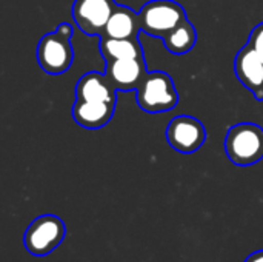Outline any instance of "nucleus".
I'll return each instance as SVG.
<instances>
[{
    "label": "nucleus",
    "instance_id": "nucleus-6",
    "mask_svg": "<svg viewBox=\"0 0 263 262\" xmlns=\"http://www.w3.org/2000/svg\"><path fill=\"white\" fill-rule=\"evenodd\" d=\"M166 141L176 151L191 154L205 144L206 130L197 117L177 116L166 127Z\"/></svg>",
    "mask_w": 263,
    "mask_h": 262
},
{
    "label": "nucleus",
    "instance_id": "nucleus-14",
    "mask_svg": "<svg viewBox=\"0 0 263 262\" xmlns=\"http://www.w3.org/2000/svg\"><path fill=\"white\" fill-rule=\"evenodd\" d=\"M100 53L108 60H117V59H133L143 56L142 43L137 39H111V37H100L99 42Z\"/></svg>",
    "mask_w": 263,
    "mask_h": 262
},
{
    "label": "nucleus",
    "instance_id": "nucleus-13",
    "mask_svg": "<svg viewBox=\"0 0 263 262\" xmlns=\"http://www.w3.org/2000/svg\"><path fill=\"white\" fill-rule=\"evenodd\" d=\"M162 40L168 53L174 56H183L194 48L197 42V32L193 23L188 19H183L176 28L166 32Z\"/></svg>",
    "mask_w": 263,
    "mask_h": 262
},
{
    "label": "nucleus",
    "instance_id": "nucleus-10",
    "mask_svg": "<svg viewBox=\"0 0 263 262\" xmlns=\"http://www.w3.org/2000/svg\"><path fill=\"white\" fill-rule=\"evenodd\" d=\"M76 100L117 103V90L109 83L105 73L89 71L76 85Z\"/></svg>",
    "mask_w": 263,
    "mask_h": 262
},
{
    "label": "nucleus",
    "instance_id": "nucleus-3",
    "mask_svg": "<svg viewBox=\"0 0 263 262\" xmlns=\"http://www.w3.org/2000/svg\"><path fill=\"white\" fill-rule=\"evenodd\" d=\"M142 32L162 39L186 19L185 8L176 0H149L139 11Z\"/></svg>",
    "mask_w": 263,
    "mask_h": 262
},
{
    "label": "nucleus",
    "instance_id": "nucleus-9",
    "mask_svg": "<svg viewBox=\"0 0 263 262\" xmlns=\"http://www.w3.org/2000/svg\"><path fill=\"white\" fill-rule=\"evenodd\" d=\"M234 71L240 83L253 93L256 100L263 102V62L250 43L243 45L237 53Z\"/></svg>",
    "mask_w": 263,
    "mask_h": 262
},
{
    "label": "nucleus",
    "instance_id": "nucleus-16",
    "mask_svg": "<svg viewBox=\"0 0 263 262\" xmlns=\"http://www.w3.org/2000/svg\"><path fill=\"white\" fill-rule=\"evenodd\" d=\"M245 262H263V250L254 252L253 255H250Z\"/></svg>",
    "mask_w": 263,
    "mask_h": 262
},
{
    "label": "nucleus",
    "instance_id": "nucleus-12",
    "mask_svg": "<svg viewBox=\"0 0 263 262\" xmlns=\"http://www.w3.org/2000/svg\"><path fill=\"white\" fill-rule=\"evenodd\" d=\"M140 32H142V28H140L139 12H136L129 6L117 5L105 26L102 37L137 39Z\"/></svg>",
    "mask_w": 263,
    "mask_h": 262
},
{
    "label": "nucleus",
    "instance_id": "nucleus-5",
    "mask_svg": "<svg viewBox=\"0 0 263 262\" xmlns=\"http://www.w3.org/2000/svg\"><path fill=\"white\" fill-rule=\"evenodd\" d=\"M35 56L40 68L45 73L54 76L66 73L74 60L71 37L60 34L57 29L54 32L45 34L37 45Z\"/></svg>",
    "mask_w": 263,
    "mask_h": 262
},
{
    "label": "nucleus",
    "instance_id": "nucleus-8",
    "mask_svg": "<svg viewBox=\"0 0 263 262\" xmlns=\"http://www.w3.org/2000/svg\"><path fill=\"white\" fill-rule=\"evenodd\" d=\"M146 73L145 56L108 60L105 66V76L117 91H137Z\"/></svg>",
    "mask_w": 263,
    "mask_h": 262
},
{
    "label": "nucleus",
    "instance_id": "nucleus-2",
    "mask_svg": "<svg viewBox=\"0 0 263 262\" xmlns=\"http://www.w3.org/2000/svg\"><path fill=\"white\" fill-rule=\"evenodd\" d=\"M177 103L179 93L171 76L165 71H148L137 88V105L149 114H159Z\"/></svg>",
    "mask_w": 263,
    "mask_h": 262
},
{
    "label": "nucleus",
    "instance_id": "nucleus-11",
    "mask_svg": "<svg viewBox=\"0 0 263 262\" xmlns=\"http://www.w3.org/2000/svg\"><path fill=\"white\" fill-rule=\"evenodd\" d=\"M116 111V103L76 100L71 110L74 120L86 130H99L108 125Z\"/></svg>",
    "mask_w": 263,
    "mask_h": 262
},
{
    "label": "nucleus",
    "instance_id": "nucleus-7",
    "mask_svg": "<svg viewBox=\"0 0 263 262\" xmlns=\"http://www.w3.org/2000/svg\"><path fill=\"white\" fill-rule=\"evenodd\" d=\"M116 6V0H74L71 12L82 32L102 37Z\"/></svg>",
    "mask_w": 263,
    "mask_h": 262
},
{
    "label": "nucleus",
    "instance_id": "nucleus-1",
    "mask_svg": "<svg viewBox=\"0 0 263 262\" xmlns=\"http://www.w3.org/2000/svg\"><path fill=\"white\" fill-rule=\"evenodd\" d=\"M228 159L239 167H250L263 159V128L254 122L233 125L225 136Z\"/></svg>",
    "mask_w": 263,
    "mask_h": 262
},
{
    "label": "nucleus",
    "instance_id": "nucleus-4",
    "mask_svg": "<svg viewBox=\"0 0 263 262\" xmlns=\"http://www.w3.org/2000/svg\"><path fill=\"white\" fill-rule=\"evenodd\" d=\"M66 227L54 215H43L34 219L25 232V249L32 256H46L55 250L65 239Z\"/></svg>",
    "mask_w": 263,
    "mask_h": 262
},
{
    "label": "nucleus",
    "instance_id": "nucleus-15",
    "mask_svg": "<svg viewBox=\"0 0 263 262\" xmlns=\"http://www.w3.org/2000/svg\"><path fill=\"white\" fill-rule=\"evenodd\" d=\"M248 43L254 48V51L257 53V56L262 59L263 62V22L259 23L257 26H254V29L250 34Z\"/></svg>",
    "mask_w": 263,
    "mask_h": 262
}]
</instances>
